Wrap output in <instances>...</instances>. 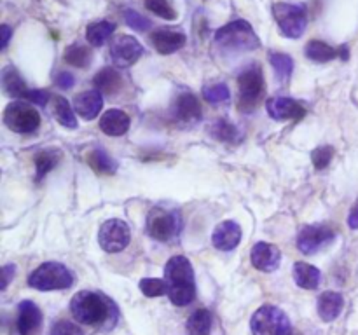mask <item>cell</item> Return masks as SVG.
<instances>
[{
  "label": "cell",
  "instance_id": "obj_9",
  "mask_svg": "<svg viewBox=\"0 0 358 335\" xmlns=\"http://www.w3.org/2000/svg\"><path fill=\"white\" fill-rule=\"evenodd\" d=\"M130 241H132V231L125 220L110 219L100 227L98 243L107 254H119L128 248Z\"/></svg>",
  "mask_w": 358,
  "mask_h": 335
},
{
  "label": "cell",
  "instance_id": "obj_18",
  "mask_svg": "<svg viewBox=\"0 0 358 335\" xmlns=\"http://www.w3.org/2000/svg\"><path fill=\"white\" fill-rule=\"evenodd\" d=\"M100 130L109 137H123L130 130L128 114L119 109H110L100 119Z\"/></svg>",
  "mask_w": 358,
  "mask_h": 335
},
{
  "label": "cell",
  "instance_id": "obj_39",
  "mask_svg": "<svg viewBox=\"0 0 358 335\" xmlns=\"http://www.w3.org/2000/svg\"><path fill=\"white\" fill-rule=\"evenodd\" d=\"M49 335H84V332L77 327L75 323L67 320H60L51 327Z\"/></svg>",
  "mask_w": 358,
  "mask_h": 335
},
{
  "label": "cell",
  "instance_id": "obj_41",
  "mask_svg": "<svg viewBox=\"0 0 358 335\" xmlns=\"http://www.w3.org/2000/svg\"><path fill=\"white\" fill-rule=\"evenodd\" d=\"M54 81H56L58 88L70 89L72 86H74L75 79H74V75L70 74V72H58L56 77H54Z\"/></svg>",
  "mask_w": 358,
  "mask_h": 335
},
{
  "label": "cell",
  "instance_id": "obj_16",
  "mask_svg": "<svg viewBox=\"0 0 358 335\" xmlns=\"http://www.w3.org/2000/svg\"><path fill=\"white\" fill-rule=\"evenodd\" d=\"M42 321V311L39 309L36 302L32 300H23L18 306V320H16V328L20 335H30L39 328Z\"/></svg>",
  "mask_w": 358,
  "mask_h": 335
},
{
  "label": "cell",
  "instance_id": "obj_17",
  "mask_svg": "<svg viewBox=\"0 0 358 335\" xmlns=\"http://www.w3.org/2000/svg\"><path fill=\"white\" fill-rule=\"evenodd\" d=\"M150 40H153V46L156 47V51L159 54H171L177 53L178 49L185 46V36L178 30H157L150 36Z\"/></svg>",
  "mask_w": 358,
  "mask_h": 335
},
{
  "label": "cell",
  "instance_id": "obj_27",
  "mask_svg": "<svg viewBox=\"0 0 358 335\" xmlns=\"http://www.w3.org/2000/svg\"><path fill=\"white\" fill-rule=\"evenodd\" d=\"M53 114L61 126L68 127V130H75V127H77V117H75V112L72 110L67 98H63V96H54L53 98Z\"/></svg>",
  "mask_w": 358,
  "mask_h": 335
},
{
  "label": "cell",
  "instance_id": "obj_2",
  "mask_svg": "<svg viewBox=\"0 0 358 335\" xmlns=\"http://www.w3.org/2000/svg\"><path fill=\"white\" fill-rule=\"evenodd\" d=\"M164 281L168 285V297L175 306H187L196 297L194 271L189 258L177 255L166 262Z\"/></svg>",
  "mask_w": 358,
  "mask_h": 335
},
{
  "label": "cell",
  "instance_id": "obj_24",
  "mask_svg": "<svg viewBox=\"0 0 358 335\" xmlns=\"http://www.w3.org/2000/svg\"><path fill=\"white\" fill-rule=\"evenodd\" d=\"M294 279L301 288L315 290L318 288L320 281H322V272L315 265L306 264V262H297L294 265Z\"/></svg>",
  "mask_w": 358,
  "mask_h": 335
},
{
  "label": "cell",
  "instance_id": "obj_44",
  "mask_svg": "<svg viewBox=\"0 0 358 335\" xmlns=\"http://www.w3.org/2000/svg\"><path fill=\"white\" fill-rule=\"evenodd\" d=\"M11 39V29L8 25H2V49H6Z\"/></svg>",
  "mask_w": 358,
  "mask_h": 335
},
{
  "label": "cell",
  "instance_id": "obj_15",
  "mask_svg": "<svg viewBox=\"0 0 358 335\" xmlns=\"http://www.w3.org/2000/svg\"><path fill=\"white\" fill-rule=\"evenodd\" d=\"M242 241V227L233 220L220 222L212 234V243L217 250L231 251Z\"/></svg>",
  "mask_w": 358,
  "mask_h": 335
},
{
  "label": "cell",
  "instance_id": "obj_26",
  "mask_svg": "<svg viewBox=\"0 0 358 335\" xmlns=\"http://www.w3.org/2000/svg\"><path fill=\"white\" fill-rule=\"evenodd\" d=\"M213 327V316L210 311L198 309L189 316L187 332L191 335H210Z\"/></svg>",
  "mask_w": 358,
  "mask_h": 335
},
{
  "label": "cell",
  "instance_id": "obj_25",
  "mask_svg": "<svg viewBox=\"0 0 358 335\" xmlns=\"http://www.w3.org/2000/svg\"><path fill=\"white\" fill-rule=\"evenodd\" d=\"M304 53L309 60L316 61V63H327V61H332L341 56V49H334L322 40H309L308 46L304 47Z\"/></svg>",
  "mask_w": 358,
  "mask_h": 335
},
{
  "label": "cell",
  "instance_id": "obj_36",
  "mask_svg": "<svg viewBox=\"0 0 358 335\" xmlns=\"http://www.w3.org/2000/svg\"><path fill=\"white\" fill-rule=\"evenodd\" d=\"M203 96H205L206 102L220 103V102H227V100H229L231 91L226 84H212V86H205V88H203Z\"/></svg>",
  "mask_w": 358,
  "mask_h": 335
},
{
  "label": "cell",
  "instance_id": "obj_11",
  "mask_svg": "<svg viewBox=\"0 0 358 335\" xmlns=\"http://www.w3.org/2000/svg\"><path fill=\"white\" fill-rule=\"evenodd\" d=\"M143 54V47L135 37L132 36H119L110 46V60L116 67L128 68L133 63L139 61V58Z\"/></svg>",
  "mask_w": 358,
  "mask_h": 335
},
{
  "label": "cell",
  "instance_id": "obj_6",
  "mask_svg": "<svg viewBox=\"0 0 358 335\" xmlns=\"http://www.w3.org/2000/svg\"><path fill=\"white\" fill-rule=\"evenodd\" d=\"M238 89H240V103L238 107L243 112H250L256 109L257 102L260 100L264 91V77L260 65L254 63L247 67L238 77Z\"/></svg>",
  "mask_w": 358,
  "mask_h": 335
},
{
  "label": "cell",
  "instance_id": "obj_38",
  "mask_svg": "<svg viewBox=\"0 0 358 335\" xmlns=\"http://www.w3.org/2000/svg\"><path fill=\"white\" fill-rule=\"evenodd\" d=\"M332 155H334V148L329 147V145L315 148L311 154V161L313 164H315L316 170H323V168H327V166L330 164V161H332Z\"/></svg>",
  "mask_w": 358,
  "mask_h": 335
},
{
  "label": "cell",
  "instance_id": "obj_10",
  "mask_svg": "<svg viewBox=\"0 0 358 335\" xmlns=\"http://www.w3.org/2000/svg\"><path fill=\"white\" fill-rule=\"evenodd\" d=\"M4 124L15 133H32L39 127L40 116L29 103L13 102L4 110Z\"/></svg>",
  "mask_w": 358,
  "mask_h": 335
},
{
  "label": "cell",
  "instance_id": "obj_28",
  "mask_svg": "<svg viewBox=\"0 0 358 335\" xmlns=\"http://www.w3.org/2000/svg\"><path fill=\"white\" fill-rule=\"evenodd\" d=\"M114 30H116V25L110 22L91 23V25L88 26V30H86V40H88L91 46L100 47L112 37Z\"/></svg>",
  "mask_w": 358,
  "mask_h": 335
},
{
  "label": "cell",
  "instance_id": "obj_33",
  "mask_svg": "<svg viewBox=\"0 0 358 335\" xmlns=\"http://www.w3.org/2000/svg\"><path fill=\"white\" fill-rule=\"evenodd\" d=\"M271 65H273L278 77L283 79V81H287L292 75V72H294V61H292V58L288 54L273 53L271 54Z\"/></svg>",
  "mask_w": 358,
  "mask_h": 335
},
{
  "label": "cell",
  "instance_id": "obj_45",
  "mask_svg": "<svg viewBox=\"0 0 358 335\" xmlns=\"http://www.w3.org/2000/svg\"><path fill=\"white\" fill-rule=\"evenodd\" d=\"M292 335H302V334H297V332H295V334H292Z\"/></svg>",
  "mask_w": 358,
  "mask_h": 335
},
{
  "label": "cell",
  "instance_id": "obj_42",
  "mask_svg": "<svg viewBox=\"0 0 358 335\" xmlns=\"http://www.w3.org/2000/svg\"><path fill=\"white\" fill-rule=\"evenodd\" d=\"M15 274H16V265H13V264L4 265V267H2V286H0V288L2 290L8 288L9 281H11L13 276Z\"/></svg>",
  "mask_w": 358,
  "mask_h": 335
},
{
  "label": "cell",
  "instance_id": "obj_12",
  "mask_svg": "<svg viewBox=\"0 0 358 335\" xmlns=\"http://www.w3.org/2000/svg\"><path fill=\"white\" fill-rule=\"evenodd\" d=\"M336 237L334 231L329 226H306L304 229L299 233L297 237V248L306 255H313L318 250L325 248L330 244Z\"/></svg>",
  "mask_w": 358,
  "mask_h": 335
},
{
  "label": "cell",
  "instance_id": "obj_40",
  "mask_svg": "<svg viewBox=\"0 0 358 335\" xmlns=\"http://www.w3.org/2000/svg\"><path fill=\"white\" fill-rule=\"evenodd\" d=\"M49 93L42 91V89H30L29 95H26V100L39 107H46L47 102H49Z\"/></svg>",
  "mask_w": 358,
  "mask_h": 335
},
{
  "label": "cell",
  "instance_id": "obj_8",
  "mask_svg": "<svg viewBox=\"0 0 358 335\" xmlns=\"http://www.w3.org/2000/svg\"><path fill=\"white\" fill-rule=\"evenodd\" d=\"M273 16L280 26V32L288 39H299L308 25L306 13L301 6L278 2L273 6Z\"/></svg>",
  "mask_w": 358,
  "mask_h": 335
},
{
  "label": "cell",
  "instance_id": "obj_5",
  "mask_svg": "<svg viewBox=\"0 0 358 335\" xmlns=\"http://www.w3.org/2000/svg\"><path fill=\"white\" fill-rule=\"evenodd\" d=\"M252 335H292L290 320L277 306L264 304L250 320Z\"/></svg>",
  "mask_w": 358,
  "mask_h": 335
},
{
  "label": "cell",
  "instance_id": "obj_34",
  "mask_svg": "<svg viewBox=\"0 0 358 335\" xmlns=\"http://www.w3.org/2000/svg\"><path fill=\"white\" fill-rule=\"evenodd\" d=\"M146 8L147 11L154 13L156 16L168 20V22L177 20V13H175V9L168 4V0H146Z\"/></svg>",
  "mask_w": 358,
  "mask_h": 335
},
{
  "label": "cell",
  "instance_id": "obj_3",
  "mask_svg": "<svg viewBox=\"0 0 358 335\" xmlns=\"http://www.w3.org/2000/svg\"><path fill=\"white\" fill-rule=\"evenodd\" d=\"M215 42L231 51H254L260 46L259 37L245 20H236L217 30Z\"/></svg>",
  "mask_w": 358,
  "mask_h": 335
},
{
  "label": "cell",
  "instance_id": "obj_37",
  "mask_svg": "<svg viewBox=\"0 0 358 335\" xmlns=\"http://www.w3.org/2000/svg\"><path fill=\"white\" fill-rule=\"evenodd\" d=\"M125 22L130 29L137 30V32H147V30L153 26V23H150L149 18L139 15V13L133 11V9H128V11L125 13Z\"/></svg>",
  "mask_w": 358,
  "mask_h": 335
},
{
  "label": "cell",
  "instance_id": "obj_22",
  "mask_svg": "<svg viewBox=\"0 0 358 335\" xmlns=\"http://www.w3.org/2000/svg\"><path fill=\"white\" fill-rule=\"evenodd\" d=\"M2 88H4V93L11 98H25L29 95L30 89L26 88L25 81L20 75V72L16 70L15 67H6L2 70Z\"/></svg>",
  "mask_w": 358,
  "mask_h": 335
},
{
  "label": "cell",
  "instance_id": "obj_20",
  "mask_svg": "<svg viewBox=\"0 0 358 335\" xmlns=\"http://www.w3.org/2000/svg\"><path fill=\"white\" fill-rule=\"evenodd\" d=\"M316 307H318V316L322 318V321L330 323L343 313L344 297L339 292H323L318 297Z\"/></svg>",
  "mask_w": 358,
  "mask_h": 335
},
{
  "label": "cell",
  "instance_id": "obj_31",
  "mask_svg": "<svg viewBox=\"0 0 358 335\" xmlns=\"http://www.w3.org/2000/svg\"><path fill=\"white\" fill-rule=\"evenodd\" d=\"M65 61L72 65V67L86 68L91 63V51L86 46H82V44H72L65 51Z\"/></svg>",
  "mask_w": 358,
  "mask_h": 335
},
{
  "label": "cell",
  "instance_id": "obj_7",
  "mask_svg": "<svg viewBox=\"0 0 358 335\" xmlns=\"http://www.w3.org/2000/svg\"><path fill=\"white\" fill-rule=\"evenodd\" d=\"M182 219L177 210L153 208L147 215V233L157 241H170L178 236Z\"/></svg>",
  "mask_w": 358,
  "mask_h": 335
},
{
  "label": "cell",
  "instance_id": "obj_1",
  "mask_svg": "<svg viewBox=\"0 0 358 335\" xmlns=\"http://www.w3.org/2000/svg\"><path fill=\"white\" fill-rule=\"evenodd\" d=\"M70 313L79 323L84 325H100L109 321L110 327H114L117 320V309L112 300L103 293L89 290L75 293L70 300Z\"/></svg>",
  "mask_w": 358,
  "mask_h": 335
},
{
  "label": "cell",
  "instance_id": "obj_4",
  "mask_svg": "<svg viewBox=\"0 0 358 335\" xmlns=\"http://www.w3.org/2000/svg\"><path fill=\"white\" fill-rule=\"evenodd\" d=\"M29 285L40 292L67 290L74 285V272L60 262H44L30 274Z\"/></svg>",
  "mask_w": 358,
  "mask_h": 335
},
{
  "label": "cell",
  "instance_id": "obj_43",
  "mask_svg": "<svg viewBox=\"0 0 358 335\" xmlns=\"http://www.w3.org/2000/svg\"><path fill=\"white\" fill-rule=\"evenodd\" d=\"M348 226H350L351 229H358V205L350 212V217H348Z\"/></svg>",
  "mask_w": 358,
  "mask_h": 335
},
{
  "label": "cell",
  "instance_id": "obj_23",
  "mask_svg": "<svg viewBox=\"0 0 358 335\" xmlns=\"http://www.w3.org/2000/svg\"><path fill=\"white\" fill-rule=\"evenodd\" d=\"M93 82H95L96 86V91H100L102 95H116V93L121 89L123 77L117 70L105 67L95 75Z\"/></svg>",
  "mask_w": 358,
  "mask_h": 335
},
{
  "label": "cell",
  "instance_id": "obj_13",
  "mask_svg": "<svg viewBox=\"0 0 358 335\" xmlns=\"http://www.w3.org/2000/svg\"><path fill=\"white\" fill-rule=\"evenodd\" d=\"M267 114L273 117L274 120H297L304 117L306 110L295 100L287 98V96H274L270 98L266 103Z\"/></svg>",
  "mask_w": 358,
  "mask_h": 335
},
{
  "label": "cell",
  "instance_id": "obj_29",
  "mask_svg": "<svg viewBox=\"0 0 358 335\" xmlns=\"http://www.w3.org/2000/svg\"><path fill=\"white\" fill-rule=\"evenodd\" d=\"M210 133H212V137L215 138V140L229 141V143H238L243 137V134L240 133V130H238L233 123L224 119L217 120V123L212 126V130H210Z\"/></svg>",
  "mask_w": 358,
  "mask_h": 335
},
{
  "label": "cell",
  "instance_id": "obj_30",
  "mask_svg": "<svg viewBox=\"0 0 358 335\" xmlns=\"http://www.w3.org/2000/svg\"><path fill=\"white\" fill-rule=\"evenodd\" d=\"M58 161H60V150H40L36 155L37 180H42L53 168H56Z\"/></svg>",
  "mask_w": 358,
  "mask_h": 335
},
{
  "label": "cell",
  "instance_id": "obj_21",
  "mask_svg": "<svg viewBox=\"0 0 358 335\" xmlns=\"http://www.w3.org/2000/svg\"><path fill=\"white\" fill-rule=\"evenodd\" d=\"M175 116L180 123H194L201 119V105L198 98L191 93H184L178 96L177 105H175Z\"/></svg>",
  "mask_w": 358,
  "mask_h": 335
},
{
  "label": "cell",
  "instance_id": "obj_35",
  "mask_svg": "<svg viewBox=\"0 0 358 335\" xmlns=\"http://www.w3.org/2000/svg\"><path fill=\"white\" fill-rule=\"evenodd\" d=\"M140 290L146 297H161L168 293V285L159 278H143L140 281Z\"/></svg>",
  "mask_w": 358,
  "mask_h": 335
},
{
  "label": "cell",
  "instance_id": "obj_19",
  "mask_svg": "<svg viewBox=\"0 0 358 335\" xmlns=\"http://www.w3.org/2000/svg\"><path fill=\"white\" fill-rule=\"evenodd\" d=\"M75 112L82 117L84 120H93L98 117L100 110L103 107V98L100 91H86L75 96L74 100Z\"/></svg>",
  "mask_w": 358,
  "mask_h": 335
},
{
  "label": "cell",
  "instance_id": "obj_32",
  "mask_svg": "<svg viewBox=\"0 0 358 335\" xmlns=\"http://www.w3.org/2000/svg\"><path fill=\"white\" fill-rule=\"evenodd\" d=\"M89 164H91V168H95L96 171H100V173H116L117 170V162L114 161L112 157H110L109 154H107L103 148H95V150L89 154Z\"/></svg>",
  "mask_w": 358,
  "mask_h": 335
},
{
  "label": "cell",
  "instance_id": "obj_14",
  "mask_svg": "<svg viewBox=\"0 0 358 335\" xmlns=\"http://www.w3.org/2000/svg\"><path fill=\"white\" fill-rule=\"evenodd\" d=\"M250 260L257 271L263 272H273L280 267L281 262V251L271 243H257L250 251Z\"/></svg>",
  "mask_w": 358,
  "mask_h": 335
}]
</instances>
